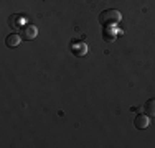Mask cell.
I'll return each instance as SVG.
<instances>
[{"label": "cell", "instance_id": "4", "mask_svg": "<svg viewBox=\"0 0 155 148\" xmlns=\"http://www.w3.org/2000/svg\"><path fill=\"white\" fill-rule=\"evenodd\" d=\"M149 124H150V118H149L147 114H139V115H135V118H134V125H135L137 130H143V128H147V127H149Z\"/></svg>", "mask_w": 155, "mask_h": 148}, {"label": "cell", "instance_id": "5", "mask_svg": "<svg viewBox=\"0 0 155 148\" xmlns=\"http://www.w3.org/2000/svg\"><path fill=\"white\" fill-rule=\"evenodd\" d=\"M20 41H21V36L18 35V33H12V35H8L5 40V43L8 48H17L18 44H20Z\"/></svg>", "mask_w": 155, "mask_h": 148}, {"label": "cell", "instance_id": "3", "mask_svg": "<svg viewBox=\"0 0 155 148\" xmlns=\"http://www.w3.org/2000/svg\"><path fill=\"white\" fill-rule=\"evenodd\" d=\"M69 48H71L73 54H76V56H84V54L87 53V50H89L84 41H71Z\"/></svg>", "mask_w": 155, "mask_h": 148}, {"label": "cell", "instance_id": "8", "mask_svg": "<svg viewBox=\"0 0 155 148\" xmlns=\"http://www.w3.org/2000/svg\"><path fill=\"white\" fill-rule=\"evenodd\" d=\"M23 17H21V15H18V17H12L8 20V23H10V27L12 28H21L23 27Z\"/></svg>", "mask_w": 155, "mask_h": 148}, {"label": "cell", "instance_id": "6", "mask_svg": "<svg viewBox=\"0 0 155 148\" xmlns=\"http://www.w3.org/2000/svg\"><path fill=\"white\" fill-rule=\"evenodd\" d=\"M143 112L149 117H155V99H149L143 104Z\"/></svg>", "mask_w": 155, "mask_h": 148}, {"label": "cell", "instance_id": "7", "mask_svg": "<svg viewBox=\"0 0 155 148\" xmlns=\"http://www.w3.org/2000/svg\"><path fill=\"white\" fill-rule=\"evenodd\" d=\"M116 35H117V30H114L112 25H110V27H106V30H104L106 41H114V40H116Z\"/></svg>", "mask_w": 155, "mask_h": 148}, {"label": "cell", "instance_id": "2", "mask_svg": "<svg viewBox=\"0 0 155 148\" xmlns=\"http://www.w3.org/2000/svg\"><path fill=\"white\" fill-rule=\"evenodd\" d=\"M36 35H38V28L33 27V25H23L21 30H20V36H21V40H25V41L35 40Z\"/></svg>", "mask_w": 155, "mask_h": 148}, {"label": "cell", "instance_id": "1", "mask_svg": "<svg viewBox=\"0 0 155 148\" xmlns=\"http://www.w3.org/2000/svg\"><path fill=\"white\" fill-rule=\"evenodd\" d=\"M120 20H122V15H120V12L116 10V8L104 10V12L99 15V21H101V25H104V27L116 25V23H119Z\"/></svg>", "mask_w": 155, "mask_h": 148}]
</instances>
